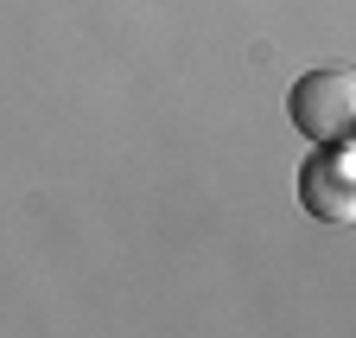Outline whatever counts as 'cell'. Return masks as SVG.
Wrapping results in <instances>:
<instances>
[{
  "label": "cell",
  "instance_id": "obj_1",
  "mask_svg": "<svg viewBox=\"0 0 356 338\" xmlns=\"http://www.w3.org/2000/svg\"><path fill=\"white\" fill-rule=\"evenodd\" d=\"M286 115L318 147L350 141V128H356V77L350 70H305L293 83V96H286Z\"/></svg>",
  "mask_w": 356,
  "mask_h": 338
},
{
  "label": "cell",
  "instance_id": "obj_2",
  "mask_svg": "<svg viewBox=\"0 0 356 338\" xmlns=\"http://www.w3.org/2000/svg\"><path fill=\"white\" fill-rule=\"evenodd\" d=\"M299 204L325 224H350L356 217V160H350V141H331L318 153H305L299 166Z\"/></svg>",
  "mask_w": 356,
  "mask_h": 338
}]
</instances>
